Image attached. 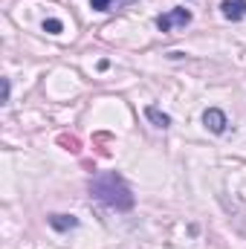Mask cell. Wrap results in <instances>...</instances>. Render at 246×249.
I'll return each mask as SVG.
<instances>
[{
    "label": "cell",
    "instance_id": "cell-1",
    "mask_svg": "<svg viewBox=\"0 0 246 249\" xmlns=\"http://www.w3.org/2000/svg\"><path fill=\"white\" fill-rule=\"evenodd\" d=\"M90 194H93V200H99L102 206L116 209V212H130L133 203H136V197H133V191L127 186V180H124L122 174H116V171L96 174L90 180Z\"/></svg>",
    "mask_w": 246,
    "mask_h": 249
},
{
    "label": "cell",
    "instance_id": "cell-2",
    "mask_svg": "<svg viewBox=\"0 0 246 249\" xmlns=\"http://www.w3.org/2000/svg\"><path fill=\"white\" fill-rule=\"evenodd\" d=\"M154 23H157L159 32H174V29H183V26L191 23V12L183 9V6H177V9H168L165 15H159Z\"/></svg>",
    "mask_w": 246,
    "mask_h": 249
},
{
    "label": "cell",
    "instance_id": "cell-3",
    "mask_svg": "<svg viewBox=\"0 0 246 249\" xmlns=\"http://www.w3.org/2000/svg\"><path fill=\"white\" fill-rule=\"evenodd\" d=\"M203 124H206V130H211V133H226V127H229V119H226V113L220 110V107H209L206 113H203Z\"/></svg>",
    "mask_w": 246,
    "mask_h": 249
},
{
    "label": "cell",
    "instance_id": "cell-4",
    "mask_svg": "<svg viewBox=\"0 0 246 249\" xmlns=\"http://www.w3.org/2000/svg\"><path fill=\"white\" fill-rule=\"evenodd\" d=\"M220 12H223L226 20L238 23V20L246 18V0H223V3H220Z\"/></svg>",
    "mask_w": 246,
    "mask_h": 249
},
{
    "label": "cell",
    "instance_id": "cell-5",
    "mask_svg": "<svg viewBox=\"0 0 246 249\" xmlns=\"http://www.w3.org/2000/svg\"><path fill=\"white\" fill-rule=\"evenodd\" d=\"M145 116H148V122L154 124V127H162V130H165V127H171V116H168V113H162L157 105H148V107H145Z\"/></svg>",
    "mask_w": 246,
    "mask_h": 249
},
{
    "label": "cell",
    "instance_id": "cell-6",
    "mask_svg": "<svg viewBox=\"0 0 246 249\" xmlns=\"http://www.w3.org/2000/svg\"><path fill=\"white\" fill-rule=\"evenodd\" d=\"M50 226L55 232H70V229L78 226V217H72V214H50Z\"/></svg>",
    "mask_w": 246,
    "mask_h": 249
},
{
    "label": "cell",
    "instance_id": "cell-7",
    "mask_svg": "<svg viewBox=\"0 0 246 249\" xmlns=\"http://www.w3.org/2000/svg\"><path fill=\"white\" fill-rule=\"evenodd\" d=\"M127 3H133V0H90V9L93 12H119Z\"/></svg>",
    "mask_w": 246,
    "mask_h": 249
},
{
    "label": "cell",
    "instance_id": "cell-8",
    "mask_svg": "<svg viewBox=\"0 0 246 249\" xmlns=\"http://www.w3.org/2000/svg\"><path fill=\"white\" fill-rule=\"evenodd\" d=\"M58 145H61L64 151H70V154H78V151H81V142H78V136H72V133H61V136H58Z\"/></svg>",
    "mask_w": 246,
    "mask_h": 249
},
{
    "label": "cell",
    "instance_id": "cell-9",
    "mask_svg": "<svg viewBox=\"0 0 246 249\" xmlns=\"http://www.w3.org/2000/svg\"><path fill=\"white\" fill-rule=\"evenodd\" d=\"M44 32H50V35H61L64 23L61 20H55V18H50V20H44Z\"/></svg>",
    "mask_w": 246,
    "mask_h": 249
},
{
    "label": "cell",
    "instance_id": "cell-10",
    "mask_svg": "<svg viewBox=\"0 0 246 249\" xmlns=\"http://www.w3.org/2000/svg\"><path fill=\"white\" fill-rule=\"evenodd\" d=\"M93 142L96 145H105V142H110V133H96ZM102 157H110V148H102Z\"/></svg>",
    "mask_w": 246,
    "mask_h": 249
},
{
    "label": "cell",
    "instance_id": "cell-11",
    "mask_svg": "<svg viewBox=\"0 0 246 249\" xmlns=\"http://www.w3.org/2000/svg\"><path fill=\"white\" fill-rule=\"evenodd\" d=\"M9 90H12L9 87V78H3V105H9Z\"/></svg>",
    "mask_w": 246,
    "mask_h": 249
}]
</instances>
